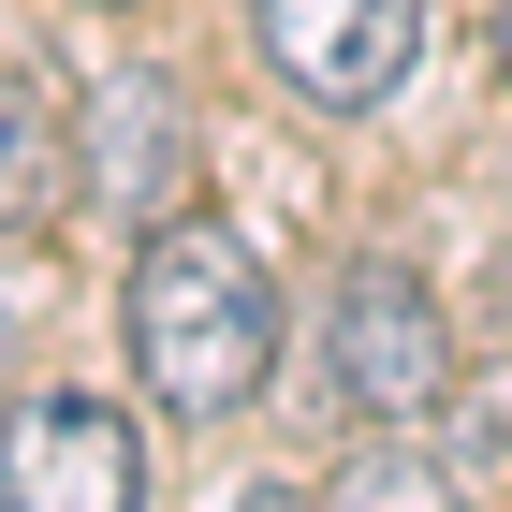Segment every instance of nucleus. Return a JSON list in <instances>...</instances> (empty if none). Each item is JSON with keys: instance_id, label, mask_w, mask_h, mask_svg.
I'll return each instance as SVG.
<instances>
[{"instance_id": "1a4fd4ad", "label": "nucleus", "mask_w": 512, "mask_h": 512, "mask_svg": "<svg viewBox=\"0 0 512 512\" xmlns=\"http://www.w3.org/2000/svg\"><path fill=\"white\" fill-rule=\"evenodd\" d=\"M0 366H15V308H0Z\"/></svg>"}, {"instance_id": "20e7f679", "label": "nucleus", "mask_w": 512, "mask_h": 512, "mask_svg": "<svg viewBox=\"0 0 512 512\" xmlns=\"http://www.w3.org/2000/svg\"><path fill=\"white\" fill-rule=\"evenodd\" d=\"M74 205L118 220V235H161L191 205V103L161 74H103L74 103Z\"/></svg>"}, {"instance_id": "9d476101", "label": "nucleus", "mask_w": 512, "mask_h": 512, "mask_svg": "<svg viewBox=\"0 0 512 512\" xmlns=\"http://www.w3.org/2000/svg\"><path fill=\"white\" fill-rule=\"evenodd\" d=\"M249 512H308V498H249Z\"/></svg>"}, {"instance_id": "6e6552de", "label": "nucleus", "mask_w": 512, "mask_h": 512, "mask_svg": "<svg viewBox=\"0 0 512 512\" xmlns=\"http://www.w3.org/2000/svg\"><path fill=\"white\" fill-rule=\"evenodd\" d=\"M498 74H512V0H498Z\"/></svg>"}, {"instance_id": "423d86ee", "label": "nucleus", "mask_w": 512, "mask_h": 512, "mask_svg": "<svg viewBox=\"0 0 512 512\" xmlns=\"http://www.w3.org/2000/svg\"><path fill=\"white\" fill-rule=\"evenodd\" d=\"M74 205V103L44 74H0V235H44Z\"/></svg>"}, {"instance_id": "f03ea898", "label": "nucleus", "mask_w": 512, "mask_h": 512, "mask_svg": "<svg viewBox=\"0 0 512 512\" xmlns=\"http://www.w3.org/2000/svg\"><path fill=\"white\" fill-rule=\"evenodd\" d=\"M322 381L352 395L366 425L439 410V395H454V322H439V293L410 264H337V293H322Z\"/></svg>"}, {"instance_id": "f257e3e1", "label": "nucleus", "mask_w": 512, "mask_h": 512, "mask_svg": "<svg viewBox=\"0 0 512 512\" xmlns=\"http://www.w3.org/2000/svg\"><path fill=\"white\" fill-rule=\"evenodd\" d=\"M118 337H132V366H147L161 410H191V425L205 410H249L264 366H278V278L220 220H161V235H132Z\"/></svg>"}, {"instance_id": "0eeeda50", "label": "nucleus", "mask_w": 512, "mask_h": 512, "mask_svg": "<svg viewBox=\"0 0 512 512\" xmlns=\"http://www.w3.org/2000/svg\"><path fill=\"white\" fill-rule=\"evenodd\" d=\"M322 512H469V498H454V469H439V454H395V439H381V454H352V469H337V498H322Z\"/></svg>"}, {"instance_id": "7ed1b4c3", "label": "nucleus", "mask_w": 512, "mask_h": 512, "mask_svg": "<svg viewBox=\"0 0 512 512\" xmlns=\"http://www.w3.org/2000/svg\"><path fill=\"white\" fill-rule=\"evenodd\" d=\"M249 30H264V74L322 118H366L410 88L425 59V0H249Z\"/></svg>"}, {"instance_id": "39448f33", "label": "nucleus", "mask_w": 512, "mask_h": 512, "mask_svg": "<svg viewBox=\"0 0 512 512\" xmlns=\"http://www.w3.org/2000/svg\"><path fill=\"white\" fill-rule=\"evenodd\" d=\"M0 512H147V439L103 395H15L0 410Z\"/></svg>"}]
</instances>
